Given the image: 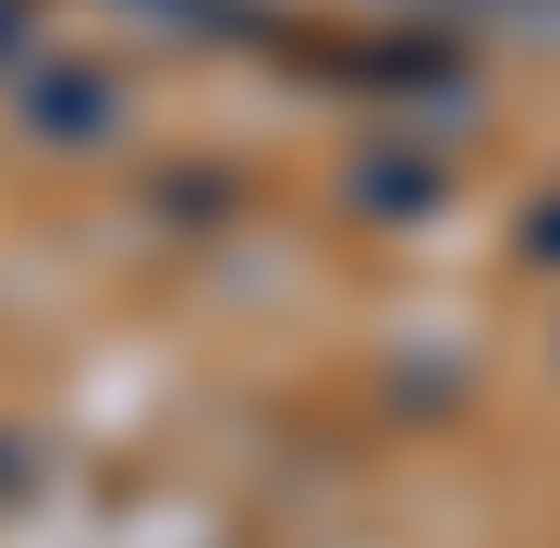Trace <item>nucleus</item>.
<instances>
[{"label":"nucleus","mask_w":560,"mask_h":548,"mask_svg":"<svg viewBox=\"0 0 560 548\" xmlns=\"http://www.w3.org/2000/svg\"><path fill=\"white\" fill-rule=\"evenodd\" d=\"M427 183H439L427 159H378V171H353V208H378V220H415V208H427Z\"/></svg>","instance_id":"nucleus-1"},{"label":"nucleus","mask_w":560,"mask_h":548,"mask_svg":"<svg viewBox=\"0 0 560 548\" xmlns=\"http://www.w3.org/2000/svg\"><path fill=\"white\" fill-rule=\"evenodd\" d=\"M536 256H560V208H548V220H536Z\"/></svg>","instance_id":"nucleus-2"}]
</instances>
